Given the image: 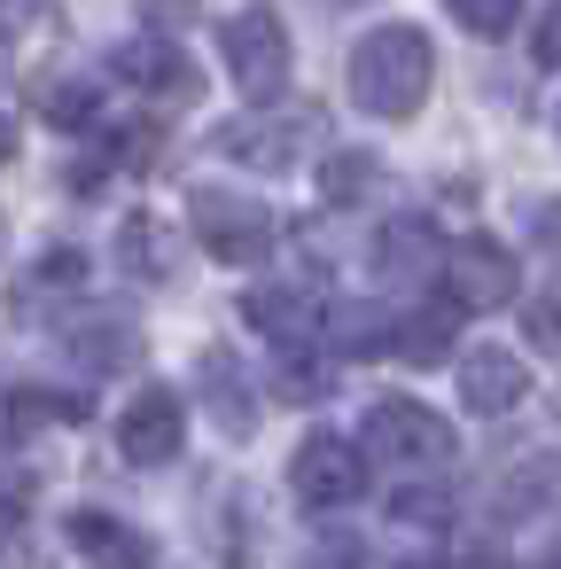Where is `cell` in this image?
I'll return each instance as SVG.
<instances>
[{"label": "cell", "mask_w": 561, "mask_h": 569, "mask_svg": "<svg viewBox=\"0 0 561 569\" xmlns=\"http://www.w3.org/2000/svg\"><path fill=\"white\" fill-rule=\"evenodd\" d=\"M196 382H203V406L219 413V429H227V437H250V390H242L234 359H227V351H203Z\"/></svg>", "instance_id": "12"}, {"label": "cell", "mask_w": 561, "mask_h": 569, "mask_svg": "<svg viewBox=\"0 0 561 569\" xmlns=\"http://www.w3.org/2000/svg\"><path fill=\"white\" fill-rule=\"evenodd\" d=\"M289 491H297L312 515L351 507V499L367 491V460H359V445H343V437H304L297 460H289Z\"/></svg>", "instance_id": "5"}, {"label": "cell", "mask_w": 561, "mask_h": 569, "mask_svg": "<svg viewBox=\"0 0 561 569\" xmlns=\"http://www.w3.org/2000/svg\"><path fill=\"white\" fill-rule=\"evenodd\" d=\"M538 63H553V71H561V9H545V17H538Z\"/></svg>", "instance_id": "21"}, {"label": "cell", "mask_w": 561, "mask_h": 569, "mask_svg": "<svg viewBox=\"0 0 561 569\" xmlns=\"http://www.w3.org/2000/svg\"><path fill=\"white\" fill-rule=\"evenodd\" d=\"M437 242H429V227H390V234H374V266H382V281H421V273H437Z\"/></svg>", "instance_id": "13"}, {"label": "cell", "mask_w": 561, "mask_h": 569, "mask_svg": "<svg viewBox=\"0 0 561 569\" xmlns=\"http://www.w3.org/2000/svg\"><path fill=\"white\" fill-rule=\"evenodd\" d=\"M522 328H530V343H538V351H553V359H561V281H553L545 297H530V305H522Z\"/></svg>", "instance_id": "16"}, {"label": "cell", "mask_w": 561, "mask_h": 569, "mask_svg": "<svg viewBox=\"0 0 561 569\" xmlns=\"http://www.w3.org/2000/svg\"><path fill=\"white\" fill-rule=\"evenodd\" d=\"M0 32H9V24H0Z\"/></svg>", "instance_id": "23"}, {"label": "cell", "mask_w": 561, "mask_h": 569, "mask_svg": "<svg viewBox=\"0 0 561 569\" xmlns=\"http://www.w3.org/2000/svg\"><path fill=\"white\" fill-rule=\"evenodd\" d=\"M374 180H382V164H374L367 149H335V157L320 164V196H328V203H367Z\"/></svg>", "instance_id": "15"}, {"label": "cell", "mask_w": 561, "mask_h": 569, "mask_svg": "<svg viewBox=\"0 0 561 569\" xmlns=\"http://www.w3.org/2000/svg\"><path fill=\"white\" fill-rule=\"evenodd\" d=\"M242 312H250V328H266L281 343H312L320 336V305L297 297V289H258V297H242Z\"/></svg>", "instance_id": "11"}, {"label": "cell", "mask_w": 561, "mask_h": 569, "mask_svg": "<svg viewBox=\"0 0 561 569\" xmlns=\"http://www.w3.org/2000/svg\"><path fill=\"white\" fill-rule=\"evenodd\" d=\"M382 460V468H437V460H452V421L444 413H429L421 398H374L367 406V445H359V460Z\"/></svg>", "instance_id": "2"}, {"label": "cell", "mask_w": 561, "mask_h": 569, "mask_svg": "<svg viewBox=\"0 0 561 569\" xmlns=\"http://www.w3.org/2000/svg\"><path fill=\"white\" fill-rule=\"evenodd\" d=\"M180 437H188V413H180V398H172L164 382H149V390L126 406V421H118V452H126L133 468H164V460L180 452Z\"/></svg>", "instance_id": "7"}, {"label": "cell", "mask_w": 561, "mask_h": 569, "mask_svg": "<svg viewBox=\"0 0 561 569\" xmlns=\"http://www.w3.org/2000/svg\"><path fill=\"white\" fill-rule=\"evenodd\" d=\"M17 157V118H0V164Z\"/></svg>", "instance_id": "22"}, {"label": "cell", "mask_w": 561, "mask_h": 569, "mask_svg": "<svg viewBox=\"0 0 561 569\" xmlns=\"http://www.w3.org/2000/svg\"><path fill=\"white\" fill-rule=\"evenodd\" d=\"M71 546L94 561V569H149V538L133 530V522H118V515H71Z\"/></svg>", "instance_id": "9"}, {"label": "cell", "mask_w": 561, "mask_h": 569, "mask_svg": "<svg viewBox=\"0 0 561 569\" xmlns=\"http://www.w3.org/2000/svg\"><path fill=\"white\" fill-rule=\"evenodd\" d=\"M460 24H468V32H483V40H507V32H514V0H507V9H483V0H468Z\"/></svg>", "instance_id": "20"}, {"label": "cell", "mask_w": 561, "mask_h": 569, "mask_svg": "<svg viewBox=\"0 0 561 569\" xmlns=\"http://www.w3.org/2000/svg\"><path fill=\"white\" fill-rule=\"evenodd\" d=\"M219 48H227V71L250 102H273L289 87V24L273 9H234L219 24Z\"/></svg>", "instance_id": "3"}, {"label": "cell", "mask_w": 561, "mask_h": 569, "mask_svg": "<svg viewBox=\"0 0 561 569\" xmlns=\"http://www.w3.org/2000/svg\"><path fill=\"white\" fill-rule=\"evenodd\" d=\"M48 126H63V133L94 126V87H56L48 94Z\"/></svg>", "instance_id": "18"}, {"label": "cell", "mask_w": 561, "mask_h": 569, "mask_svg": "<svg viewBox=\"0 0 561 569\" xmlns=\"http://www.w3.org/2000/svg\"><path fill=\"white\" fill-rule=\"evenodd\" d=\"M126 266H149V273H164L172 258H164V227L157 219H133L126 227Z\"/></svg>", "instance_id": "19"}, {"label": "cell", "mask_w": 561, "mask_h": 569, "mask_svg": "<svg viewBox=\"0 0 561 569\" xmlns=\"http://www.w3.org/2000/svg\"><path fill=\"white\" fill-rule=\"evenodd\" d=\"M304 133H312L304 118H289V126H266V118H250V126H227V133H219V149H227L234 164H266V172H281V164L304 149Z\"/></svg>", "instance_id": "10"}, {"label": "cell", "mask_w": 561, "mask_h": 569, "mask_svg": "<svg viewBox=\"0 0 561 569\" xmlns=\"http://www.w3.org/2000/svg\"><path fill=\"white\" fill-rule=\"evenodd\" d=\"M196 234L211 258L227 266H258L273 250V211L258 196H234V188H196Z\"/></svg>", "instance_id": "4"}, {"label": "cell", "mask_w": 561, "mask_h": 569, "mask_svg": "<svg viewBox=\"0 0 561 569\" xmlns=\"http://www.w3.org/2000/svg\"><path fill=\"white\" fill-rule=\"evenodd\" d=\"M87 413V398H56V390H0V437H32L40 421H71Z\"/></svg>", "instance_id": "14"}, {"label": "cell", "mask_w": 561, "mask_h": 569, "mask_svg": "<svg viewBox=\"0 0 561 569\" xmlns=\"http://www.w3.org/2000/svg\"><path fill=\"white\" fill-rule=\"evenodd\" d=\"M444 273V305L452 312H491V305H514V258L499 242H452L437 258Z\"/></svg>", "instance_id": "6"}, {"label": "cell", "mask_w": 561, "mask_h": 569, "mask_svg": "<svg viewBox=\"0 0 561 569\" xmlns=\"http://www.w3.org/2000/svg\"><path fill=\"white\" fill-rule=\"evenodd\" d=\"M390 515H398V522L437 530V522H452V491H429V483H421V491H398V499H390Z\"/></svg>", "instance_id": "17"}, {"label": "cell", "mask_w": 561, "mask_h": 569, "mask_svg": "<svg viewBox=\"0 0 561 569\" xmlns=\"http://www.w3.org/2000/svg\"><path fill=\"white\" fill-rule=\"evenodd\" d=\"M522 390H530V367H522L514 351L475 343V351L460 359V398H468V413H514Z\"/></svg>", "instance_id": "8"}, {"label": "cell", "mask_w": 561, "mask_h": 569, "mask_svg": "<svg viewBox=\"0 0 561 569\" xmlns=\"http://www.w3.org/2000/svg\"><path fill=\"white\" fill-rule=\"evenodd\" d=\"M429 79H437V56L413 24H374L359 48H351V102L367 118H413L429 102Z\"/></svg>", "instance_id": "1"}]
</instances>
